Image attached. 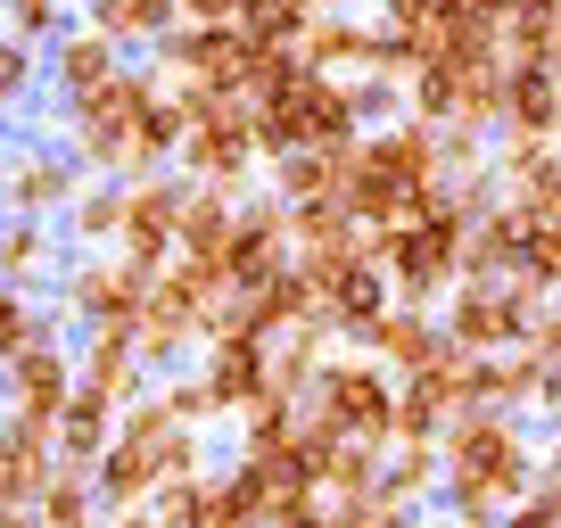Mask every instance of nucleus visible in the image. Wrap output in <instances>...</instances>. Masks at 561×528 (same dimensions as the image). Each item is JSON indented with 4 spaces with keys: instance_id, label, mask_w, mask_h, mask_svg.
I'll list each match as a JSON object with an SVG mask.
<instances>
[{
    "instance_id": "nucleus-16",
    "label": "nucleus",
    "mask_w": 561,
    "mask_h": 528,
    "mask_svg": "<svg viewBox=\"0 0 561 528\" xmlns=\"http://www.w3.org/2000/svg\"><path fill=\"white\" fill-rule=\"evenodd\" d=\"M158 380V371L140 364V347L133 338H107V331H83V347H75V388H83V397H100V405H133L140 388Z\"/></svg>"
},
{
    "instance_id": "nucleus-22",
    "label": "nucleus",
    "mask_w": 561,
    "mask_h": 528,
    "mask_svg": "<svg viewBox=\"0 0 561 528\" xmlns=\"http://www.w3.org/2000/svg\"><path fill=\"white\" fill-rule=\"evenodd\" d=\"M495 133H561V74L537 58H504V124Z\"/></svg>"
},
{
    "instance_id": "nucleus-2",
    "label": "nucleus",
    "mask_w": 561,
    "mask_h": 528,
    "mask_svg": "<svg viewBox=\"0 0 561 528\" xmlns=\"http://www.w3.org/2000/svg\"><path fill=\"white\" fill-rule=\"evenodd\" d=\"M537 487V446H528L520 413L471 405L438 429V495H488V504H520Z\"/></svg>"
},
{
    "instance_id": "nucleus-40",
    "label": "nucleus",
    "mask_w": 561,
    "mask_h": 528,
    "mask_svg": "<svg viewBox=\"0 0 561 528\" xmlns=\"http://www.w3.org/2000/svg\"><path fill=\"white\" fill-rule=\"evenodd\" d=\"M158 397H165V413H174V422H191V429L224 422V413H215V397H207V380H198V371H158Z\"/></svg>"
},
{
    "instance_id": "nucleus-46",
    "label": "nucleus",
    "mask_w": 561,
    "mask_h": 528,
    "mask_svg": "<svg viewBox=\"0 0 561 528\" xmlns=\"http://www.w3.org/2000/svg\"><path fill=\"white\" fill-rule=\"evenodd\" d=\"M100 528H165V512L158 504H133V512H107Z\"/></svg>"
},
{
    "instance_id": "nucleus-19",
    "label": "nucleus",
    "mask_w": 561,
    "mask_h": 528,
    "mask_svg": "<svg viewBox=\"0 0 561 528\" xmlns=\"http://www.w3.org/2000/svg\"><path fill=\"white\" fill-rule=\"evenodd\" d=\"M198 380H207L215 413H240L248 397H264V338H207L198 347Z\"/></svg>"
},
{
    "instance_id": "nucleus-25",
    "label": "nucleus",
    "mask_w": 561,
    "mask_h": 528,
    "mask_svg": "<svg viewBox=\"0 0 561 528\" xmlns=\"http://www.w3.org/2000/svg\"><path fill=\"white\" fill-rule=\"evenodd\" d=\"M50 471H58V446L42 438V429L0 422V504H42Z\"/></svg>"
},
{
    "instance_id": "nucleus-26",
    "label": "nucleus",
    "mask_w": 561,
    "mask_h": 528,
    "mask_svg": "<svg viewBox=\"0 0 561 528\" xmlns=\"http://www.w3.org/2000/svg\"><path fill=\"white\" fill-rule=\"evenodd\" d=\"M298 58L306 67H331V74H364V58H371V18H355V9H314L306 18V42H298Z\"/></svg>"
},
{
    "instance_id": "nucleus-42",
    "label": "nucleus",
    "mask_w": 561,
    "mask_h": 528,
    "mask_svg": "<svg viewBox=\"0 0 561 528\" xmlns=\"http://www.w3.org/2000/svg\"><path fill=\"white\" fill-rule=\"evenodd\" d=\"M504 528H561V504H553V495H545V487H528L520 504L504 512Z\"/></svg>"
},
{
    "instance_id": "nucleus-48",
    "label": "nucleus",
    "mask_w": 561,
    "mask_h": 528,
    "mask_svg": "<svg viewBox=\"0 0 561 528\" xmlns=\"http://www.w3.org/2000/svg\"><path fill=\"white\" fill-rule=\"evenodd\" d=\"M553 141H561V133H553Z\"/></svg>"
},
{
    "instance_id": "nucleus-38",
    "label": "nucleus",
    "mask_w": 561,
    "mask_h": 528,
    "mask_svg": "<svg viewBox=\"0 0 561 528\" xmlns=\"http://www.w3.org/2000/svg\"><path fill=\"white\" fill-rule=\"evenodd\" d=\"M306 18H314L306 0H248V9H240L248 34H256V42H280V50H298V42H306Z\"/></svg>"
},
{
    "instance_id": "nucleus-4",
    "label": "nucleus",
    "mask_w": 561,
    "mask_h": 528,
    "mask_svg": "<svg viewBox=\"0 0 561 528\" xmlns=\"http://www.w3.org/2000/svg\"><path fill=\"white\" fill-rule=\"evenodd\" d=\"M158 264L124 256V248H83V256L58 273V314L75 331H107V338H140V306H149Z\"/></svg>"
},
{
    "instance_id": "nucleus-11",
    "label": "nucleus",
    "mask_w": 561,
    "mask_h": 528,
    "mask_svg": "<svg viewBox=\"0 0 561 528\" xmlns=\"http://www.w3.org/2000/svg\"><path fill=\"white\" fill-rule=\"evenodd\" d=\"M479 405V355H462L455 338H446L438 355L421 371H404L397 380V438H438L455 413Z\"/></svg>"
},
{
    "instance_id": "nucleus-44",
    "label": "nucleus",
    "mask_w": 561,
    "mask_h": 528,
    "mask_svg": "<svg viewBox=\"0 0 561 528\" xmlns=\"http://www.w3.org/2000/svg\"><path fill=\"white\" fill-rule=\"evenodd\" d=\"M364 528H430V520H421V504H388V495H371Z\"/></svg>"
},
{
    "instance_id": "nucleus-32",
    "label": "nucleus",
    "mask_w": 561,
    "mask_h": 528,
    "mask_svg": "<svg viewBox=\"0 0 561 528\" xmlns=\"http://www.w3.org/2000/svg\"><path fill=\"white\" fill-rule=\"evenodd\" d=\"M34 512H42V528H100V520H107V504H100V479H91L83 462H58Z\"/></svg>"
},
{
    "instance_id": "nucleus-29",
    "label": "nucleus",
    "mask_w": 561,
    "mask_h": 528,
    "mask_svg": "<svg viewBox=\"0 0 561 528\" xmlns=\"http://www.w3.org/2000/svg\"><path fill=\"white\" fill-rule=\"evenodd\" d=\"M380 495L388 504H438V438H397L380 455Z\"/></svg>"
},
{
    "instance_id": "nucleus-6",
    "label": "nucleus",
    "mask_w": 561,
    "mask_h": 528,
    "mask_svg": "<svg viewBox=\"0 0 561 528\" xmlns=\"http://www.w3.org/2000/svg\"><path fill=\"white\" fill-rule=\"evenodd\" d=\"M306 405L339 429V438H364V446H397V371L380 364L371 347H331L306 388Z\"/></svg>"
},
{
    "instance_id": "nucleus-27",
    "label": "nucleus",
    "mask_w": 561,
    "mask_h": 528,
    "mask_svg": "<svg viewBox=\"0 0 561 528\" xmlns=\"http://www.w3.org/2000/svg\"><path fill=\"white\" fill-rule=\"evenodd\" d=\"M240 198L248 191H224V182H191V198H182V256H224L231 223H240Z\"/></svg>"
},
{
    "instance_id": "nucleus-33",
    "label": "nucleus",
    "mask_w": 561,
    "mask_h": 528,
    "mask_svg": "<svg viewBox=\"0 0 561 528\" xmlns=\"http://www.w3.org/2000/svg\"><path fill=\"white\" fill-rule=\"evenodd\" d=\"M116 231H124V182L91 174L83 191H75V207H67V240L75 248H116Z\"/></svg>"
},
{
    "instance_id": "nucleus-8",
    "label": "nucleus",
    "mask_w": 561,
    "mask_h": 528,
    "mask_svg": "<svg viewBox=\"0 0 561 528\" xmlns=\"http://www.w3.org/2000/svg\"><path fill=\"white\" fill-rule=\"evenodd\" d=\"M553 298H537L528 282H512V273H488V282H471L462 273L455 289H446V338H455L462 355H504V347H528V331H537V314Z\"/></svg>"
},
{
    "instance_id": "nucleus-41",
    "label": "nucleus",
    "mask_w": 561,
    "mask_h": 528,
    "mask_svg": "<svg viewBox=\"0 0 561 528\" xmlns=\"http://www.w3.org/2000/svg\"><path fill=\"white\" fill-rule=\"evenodd\" d=\"M504 198H520L528 215H545V223H561V149H553V158H545V165H537V174H528V182H512Z\"/></svg>"
},
{
    "instance_id": "nucleus-43",
    "label": "nucleus",
    "mask_w": 561,
    "mask_h": 528,
    "mask_svg": "<svg viewBox=\"0 0 561 528\" xmlns=\"http://www.w3.org/2000/svg\"><path fill=\"white\" fill-rule=\"evenodd\" d=\"M528 347H537L545 364L561 371V289H553V306H545V314H537V331H528Z\"/></svg>"
},
{
    "instance_id": "nucleus-37",
    "label": "nucleus",
    "mask_w": 561,
    "mask_h": 528,
    "mask_svg": "<svg viewBox=\"0 0 561 528\" xmlns=\"http://www.w3.org/2000/svg\"><path fill=\"white\" fill-rule=\"evenodd\" d=\"M34 83H42V50L0 25V116H18V107L34 100Z\"/></svg>"
},
{
    "instance_id": "nucleus-15",
    "label": "nucleus",
    "mask_w": 561,
    "mask_h": 528,
    "mask_svg": "<svg viewBox=\"0 0 561 528\" xmlns=\"http://www.w3.org/2000/svg\"><path fill=\"white\" fill-rule=\"evenodd\" d=\"M479 405H495V413H553L561 405V371L545 364L537 347L479 355Z\"/></svg>"
},
{
    "instance_id": "nucleus-30",
    "label": "nucleus",
    "mask_w": 561,
    "mask_h": 528,
    "mask_svg": "<svg viewBox=\"0 0 561 528\" xmlns=\"http://www.w3.org/2000/svg\"><path fill=\"white\" fill-rule=\"evenodd\" d=\"M273 191L289 207H322V198L347 191V149H298V158H273Z\"/></svg>"
},
{
    "instance_id": "nucleus-34",
    "label": "nucleus",
    "mask_w": 561,
    "mask_h": 528,
    "mask_svg": "<svg viewBox=\"0 0 561 528\" xmlns=\"http://www.w3.org/2000/svg\"><path fill=\"white\" fill-rule=\"evenodd\" d=\"M462 9H471V0H380V25L404 34L421 58H430V50H446V34L462 25Z\"/></svg>"
},
{
    "instance_id": "nucleus-3",
    "label": "nucleus",
    "mask_w": 561,
    "mask_h": 528,
    "mask_svg": "<svg viewBox=\"0 0 561 528\" xmlns=\"http://www.w3.org/2000/svg\"><path fill=\"white\" fill-rule=\"evenodd\" d=\"M364 133V107H355V83L331 67H306L289 83H273L256 100V158H298V149H347Z\"/></svg>"
},
{
    "instance_id": "nucleus-23",
    "label": "nucleus",
    "mask_w": 561,
    "mask_h": 528,
    "mask_svg": "<svg viewBox=\"0 0 561 528\" xmlns=\"http://www.w3.org/2000/svg\"><path fill=\"white\" fill-rule=\"evenodd\" d=\"M83 25H100V34L133 58V50H158L182 25V0H83Z\"/></svg>"
},
{
    "instance_id": "nucleus-36",
    "label": "nucleus",
    "mask_w": 561,
    "mask_h": 528,
    "mask_svg": "<svg viewBox=\"0 0 561 528\" xmlns=\"http://www.w3.org/2000/svg\"><path fill=\"white\" fill-rule=\"evenodd\" d=\"M0 25L42 50V42H58L67 25H83V9H75V0H0Z\"/></svg>"
},
{
    "instance_id": "nucleus-39",
    "label": "nucleus",
    "mask_w": 561,
    "mask_h": 528,
    "mask_svg": "<svg viewBox=\"0 0 561 528\" xmlns=\"http://www.w3.org/2000/svg\"><path fill=\"white\" fill-rule=\"evenodd\" d=\"M42 331H50V314L34 306V289H9V282H0V364H9L18 347H34Z\"/></svg>"
},
{
    "instance_id": "nucleus-5",
    "label": "nucleus",
    "mask_w": 561,
    "mask_h": 528,
    "mask_svg": "<svg viewBox=\"0 0 561 528\" xmlns=\"http://www.w3.org/2000/svg\"><path fill=\"white\" fill-rule=\"evenodd\" d=\"M462 240H471V215L446 198V207L413 215V223L380 231V273L404 306H446V289L462 282Z\"/></svg>"
},
{
    "instance_id": "nucleus-24",
    "label": "nucleus",
    "mask_w": 561,
    "mask_h": 528,
    "mask_svg": "<svg viewBox=\"0 0 561 528\" xmlns=\"http://www.w3.org/2000/svg\"><path fill=\"white\" fill-rule=\"evenodd\" d=\"M306 314H322V306H314V289H306L298 264H280L273 282H256V289L240 298V331H248V338H280V331H298Z\"/></svg>"
},
{
    "instance_id": "nucleus-7",
    "label": "nucleus",
    "mask_w": 561,
    "mask_h": 528,
    "mask_svg": "<svg viewBox=\"0 0 561 528\" xmlns=\"http://www.w3.org/2000/svg\"><path fill=\"white\" fill-rule=\"evenodd\" d=\"M191 107V133H182L174 165L191 182H224V191H248L256 182V100L248 91H207V100H182Z\"/></svg>"
},
{
    "instance_id": "nucleus-9",
    "label": "nucleus",
    "mask_w": 561,
    "mask_h": 528,
    "mask_svg": "<svg viewBox=\"0 0 561 528\" xmlns=\"http://www.w3.org/2000/svg\"><path fill=\"white\" fill-rule=\"evenodd\" d=\"M149 67H158L182 100H207V91H248L256 34H248L240 18H231V25H174V34L149 50Z\"/></svg>"
},
{
    "instance_id": "nucleus-31",
    "label": "nucleus",
    "mask_w": 561,
    "mask_h": 528,
    "mask_svg": "<svg viewBox=\"0 0 561 528\" xmlns=\"http://www.w3.org/2000/svg\"><path fill=\"white\" fill-rule=\"evenodd\" d=\"M107 438H116V405H100V397H83V388H75L67 413H58V429H50L58 462H83V471H100Z\"/></svg>"
},
{
    "instance_id": "nucleus-12",
    "label": "nucleus",
    "mask_w": 561,
    "mask_h": 528,
    "mask_svg": "<svg viewBox=\"0 0 561 528\" xmlns=\"http://www.w3.org/2000/svg\"><path fill=\"white\" fill-rule=\"evenodd\" d=\"M240 282V298L256 282H273L280 264H298V240H289V198L280 191H248L240 198V223H231V240H224V256H215Z\"/></svg>"
},
{
    "instance_id": "nucleus-10",
    "label": "nucleus",
    "mask_w": 561,
    "mask_h": 528,
    "mask_svg": "<svg viewBox=\"0 0 561 528\" xmlns=\"http://www.w3.org/2000/svg\"><path fill=\"white\" fill-rule=\"evenodd\" d=\"M67 397H75V347L58 338V322H50L34 347H18L9 364H0V422H25V429L50 438L58 413H67Z\"/></svg>"
},
{
    "instance_id": "nucleus-14",
    "label": "nucleus",
    "mask_w": 561,
    "mask_h": 528,
    "mask_svg": "<svg viewBox=\"0 0 561 528\" xmlns=\"http://www.w3.org/2000/svg\"><path fill=\"white\" fill-rule=\"evenodd\" d=\"M182 198H191V174H182V165H165V174H133V182H124V231H116V248H124V256L165 264V256H174V240H182Z\"/></svg>"
},
{
    "instance_id": "nucleus-21",
    "label": "nucleus",
    "mask_w": 561,
    "mask_h": 528,
    "mask_svg": "<svg viewBox=\"0 0 561 528\" xmlns=\"http://www.w3.org/2000/svg\"><path fill=\"white\" fill-rule=\"evenodd\" d=\"M107 74H124V50L100 34V25H67V34L50 42V83H58V100H83V91H100Z\"/></svg>"
},
{
    "instance_id": "nucleus-20",
    "label": "nucleus",
    "mask_w": 561,
    "mask_h": 528,
    "mask_svg": "<svg viewBox=\"0 0 561 528\" xmlns=\"http://www.w3.org/2000/svg\"><path fill=\"white\" fill-rule=\"evenodd\" d=\"M67 273V248H58V223H34V215H0V282L9 289H42Z\"/></svg>"
},
{
    "instance_id": "nucleus-13",
    "label": "nucleus",
    "mask_w": 561,
    "mask_h": 528,
    "mask_svg": "<svg viewBox=\"0 0 561 528\" xmlns=\"http://www.w3.org/2000/svg\"><path fill=\"white\" fill-rule=\"evenodd\" d=\"M83 165H75V149H9V165H0V215H34V223H67L75 191H83Z\"/></svg>"
},
{
    "instance_id": "nucleus-35",
    "label": "nucleus",
    "mask_w": 561,
    "mask_h": 528,
    "mask_svg": "<svg viewBox=\"0 0 561 528\" xmlns=\"http://www.w3.org/2000/svg\"><path fill=\"white\" fill-rule=\"evenodd\" d=\"M289 422H298V397H248L240 413H231V429H240V455H273L280 438H289Z\"/></svg>"
},
{
    "instance_id": "nucleus-17",
    "label": "nucleus",
    "mask_w": 561,
    "mask_h": 528,
    "mask_svg": "<svg viewBox=\"0 0 561 528\" xmlns=\"http://www.w3.org/2000/svg\"><path fill=\"white\" fill-rule=\"evenodd\" d=\"M388 306H397V289H388L380 264H355V273H339V282L322 289V322L339 331V347H364L371 322H380Z\"/></svg>"
},
{
    "instance_id": "nucleus-1",
    "label": "nucleus",
    "mask_w": 561,
    "mask_h": 528,
    "mask_svg": "<svg viewBox=\"0 0 561 528\" xmlns=\"http://www.w3.org/2000/svg\"><path fill=\"white\" fill-rule=\"evenodd\" d=\"M182 133H191L182 91L165 83L158 67H133V58H124V74H107L100 91L67 100V149H75V165H83V174H107V182L165 174L174 149H182Z\"/></svg>"
},
{
    "instance_id": "nucleus-18",
    "label": "nucleus",
    "mask_w": 561,
    "mask_h": 528,
    "mask_svg": "<svg viewBox=\"0 0 561 528\" xmlns=\"http://www.w3.org/2000/svg\"><path fill=\"white\" fill-rule=\"evenodd\" d=\"M364 347H371V355H380V364L404 380V371H421L430 355L446 347V322H438V306H404V298H397L380 322H371V338H364Z\"/></svg>"
},
{
    "instance_id": "nucleus-45",
    "label": "nucleus",
    "mask_w": 561,
    "mask_h": 528,
    "mask_svg": "<svg viewBox=\"0 0 561 528\" xmlns=\"http://www.w3.org/2000/svg\"><path fill=\"white\" fill-rule=\"evenodd\" d=\"M248 0H182V25H231Z\"/></svg>"
},
{
    "instance_id": "nucleus-47",
    "label": "nucleus",
    "mask_w": 561,
    "mask_h": 528,
    "mask_svg": "<svg viewBox=\"0 0 561 528\" xmlns=\"http://www.w3.org/2000/svg\"><path fill=\"white\" fill-rule=\"evenodd\" d=\"M0 528H42V512L34 504H0Z\"/></svg>"
},
{
    "instance_id": "nucleus-28",
    "label": "nucleus",
    "mask_w": 561,
    "mask_h": 528,
    "mask_svg": "<svg viewBox=\"0 0 561 528\" xmlns=\"http://www.w3.org/2000/svg\"><path fill=\"white\" fill-rule=\"evenodd\" d=\"M380 455H388V446L339 438V446H331V462H322V479H314V495H322L331 512H347V504H371V495H380Z\"/></svg>"
}]
</instances>
